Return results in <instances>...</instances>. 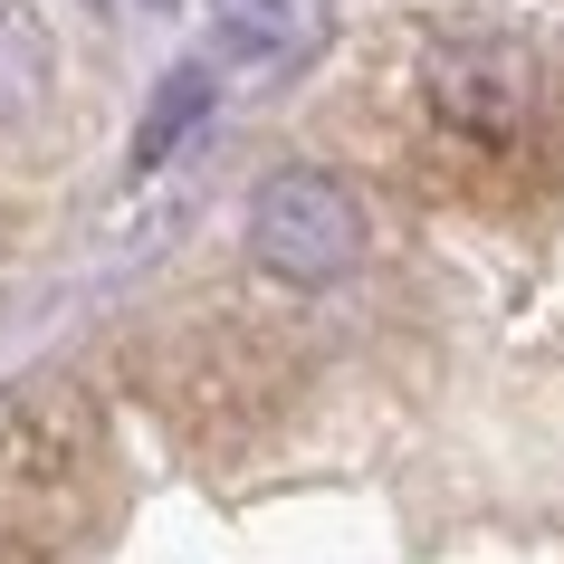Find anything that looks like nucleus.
I'll return each mask as SVG.
<instances>
[{"instance_id": "f257e3e1", "label": "nucleus", "mask_w": 564, "mask_h": 564, "mask_svg": "<svg viewBox=\"0 0 564 564\" xmlns=\"http://www.w3.org/2000/svg\"><path fill=\"white\" fill-rule=\"evenodd\" d=\"M77 498H87V421L77 402H10L0 412V535L20 545H48V535L77 527Z\"/></svg>"}, {"instance_id": "f03ea898", "label": "nucleus", "mask_w": 564, "mask_h": 564, "mask_svg": "<svg viewBox=\"0 0 564 564\" xmlns=\"http://www.w3.org/2000/svg\"><path fill=\"white\" fill-rule=\"evenodd\" d=\"M249 259H259L268 278L326 288V278H345V268L364 259V202L335 173H316V163H288V173H268L259 202H249Z\"/></svg>"}, {"instance_id": "7ed1b4c3", "label": "nucleus", "mask_w": 564, "mask_h": 564, "mask_svg": "<svg viewBox=\"0 0 564 564\" xmlns=\"http://www.w3.org/2000/svg\"><path fill=\"white\" fill-rule=\"evenodd\" d=\"M431 116H441L449 134L488 144V153L527 144V124H535V58L507 48V39L441 48V58H431Z\"/></svg>"}, {"instance_id": "20e7f679", "label": "nucleus", "mask_w": 564, "mask_h": 564, "mask_svg": "<svg viewBox=\"0 0 564 564\" xmlns=\"http://www.w3.org/2000/svg\"><path fill=\"white\" fill-rule=\"evenodd\" d=\"M48 77H58V48L39 30L30 0H0V124H20L48 106Z\"/></svg>"}, {"instance_id": "39448f33", "label": "nucleus", "mask_w": 564, "mask_h": 564, "mask_svg": "<svg viewBox=\"0 0 564 564\" xmlns=\"http://www.w3.org/2000/svg\"><path fill=\"white\" fill-rule=\"evenodd\" d=\"M202 116H210V77H202V67H173V77H163V96H153V116L134 124V173L173 163V144H182Z\"/></svg>"}, {"instance_id": "423d86ee", "label": "nucleus", "mask_w": 564, "mask_h": 564, "mask_svg": "<svg viewBox=\"0 0 564 564\" xmlns=\"http://www.w3.org/2000/svg\"><path fill=\"white\" fill-rule=\"evenodd\" d=\"M210 39H220V58H278L297 20H288V0H210Z\"/></svg>"}]
</instances>
